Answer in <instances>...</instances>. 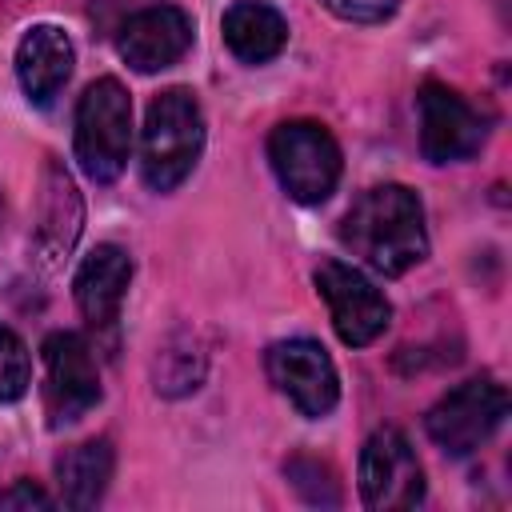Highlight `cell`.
<instances>
[{"label": "cell", "mask_w": 512, "mask_h": 512, "mask_svg": "<svg viewBox=\"0 0 512 512\" xmlns=\"http://www.w3.org/2000/svg\"><path fill=\"white\" fill-rule=\"evenodd\" d=\"M316 292L328 304L332 328L348 348H364L372 344L388 320H392V304L384 300V292L352 264L344 260H320L316 264Z\"/></svg>", "instance_id": "obj_7"}, {"label": "cell", "mask_w": 512, "mask_h": 512, "mask_svg": "<svg viewBox=\"0 0 512 512\" xmlns=\"http://www.w3.org/2000/svg\"><path fill=\"white\" fill-rule=\"evenodd\" d=\"M284 472H288L292 488H296L308 504H320V508H336V504H340L336 472H332L324 460H316V456H292Z\"/></svg>", "instance_id": "obj_18"}, {"label": "cell", "mask_w": 512, "mask_h": 512, "mask_svg": "<svg viewBox=\"0 0 512 512\" xmlns=\"http://www.w3.org/2000/svg\"><path fill=\"white\" fill-rule=\"evenodd\" d=\"M504 412H508L504 384H496L492 376H476V380H464L452 392H444L428 408L424 428H428L432 444H440L448 456H468L500 428Z\"/></svg>", "instance_id": "obj_5"}, {"label": "cell", "mask_w": 512, "mask_h": 512, "mask_svg": "<svg viewBox=\"0 0 512 512\" xmlns=\"http://www.w3.org/2000/svg\"><path fill=\"white\" fill-rule=\"evenodd\" d=\"M128 280H132V260L124 248L100 244L84 256L72 288H76V304L92 328H108L116 320L124 292H128Z\"/></svg>", "instance_id": "obj_13"}, {"label": "cell", "mask_w": 512, "mask_h": 512, "mask_svg": "<svg viewBox=\"0 0 512 512\" xmlns=\"http://www.w3.org/2000/svg\"><path fill=\"white\" fill-rule=\"evenodd\" d=\"M44 412L52 428L76 424L100 400L96 360L76 332H52L44 340Z\"/></svg>", "instance_id": "obj_8"}, {"label": "cell", "mask_w": 512, "mask_h": 512, "mask_svg": "<svg viewBox=\"0 0 512 512\" xmlns=\"http://www.w3.org/2000/svg\"><path fill=\"white\" fill-rule=\"evenodd\" d=\"M28 380H32V364L24 340L0 324V404L20 400L28 392Z\"/></svg>", "instance_id": "obj_19"}, {"label": "cell", "mask_w": 512, "mask_h": 512, "mask_svg": "<svg viewBox=\"0 0 512 512\" xmlns=\"http://www.w3.org/2000/svg\"><path fill=\"white\" fill-rule=\"evenodd\" d=\"M484 144L480 112L444 84L420 88V148L432 164H456L476 156Z\"/></svg>", "instance_id": "obj_10"}, {"label": "cell", "mask_w": 512, "mask_h": 512, "mask_svg": "<svg viewBox=\"0 0 512 512\" xmlns=\"http://www.w3.org/2000/svg\"><path fill=\"white\" fill-rule=\"evenodd\" d=\"M72 40L56 24H32L16 48V76L32 104H52V96L72 76Z\"/></svg>", "instance_id": "obj_12"}, {"label": "cell", "mask_w": 512, "mask_h": 512, "mask_svg": "<svg viewBox=\"0 0 512 512\" xmlns=\"http://www.w3.org/2000/svg\"><path fill=\"white\" fill-rule=\"evenodd\" d=\"M128 4H140V0H128Z\"/></svg>", "instance_id": "obj_22"}, {"label": "cell", "mask_w": 512, "mask_h": 512, "mask_svg": "<svg viewBox=\"0 0 512 512\" xmlns=\"http://www.w3.org/2000/svg\"><path fill=\"white\" fill-rule=\"evenodd\" d=\"M268 380L304 412V416H328L340 400L336 364L316 340H280L264 356Z\"/></svg>", "instance_id": "obj_9"}, {"label": "cell", "mask_w": 512, "mask_h": 512, "mask_svg": "<svg viewBox=\"0 0 512 512\" xmlns=\"http://www.w3.org/2000/svg\"><path fill=\"white\" fill-rule=\"evenodd\" d=\"M152 376H156V392H164V396L192 392L204 376V348L196 344V336H184V332L172 336L160 348V356L152 364Z\"/></svg>", "instance_id": "obj_17"}, {"label": "cell", "mask_w": 512, "mask_h": 512, "mask_svg": "<svg viewBox=\"0 0 512 512\" xmlns=\"http://www.w3.org/2000/svg\"><path fill=\"white\" fill-rule=\"evenodd\" d=\"M204 112L188 88H168L148 104L140 136V172L152 192H172L200 160Z\"/></svg>", "instance_id": "obj_2"}, {"label": "cell", "mask_w": 512, "mask_h": 512, "mask_svg": "<svg viewBox=\"0 0 512 512\" xmlns=\"http://www.w3.org/2000/svg\"><path fill=\"white\" fill-rule=\"evenodd\" d=\"M360 496L376 512H404L424 500V468L408 436L392 424L376 428L360 448Z\"/></svg>", "instance_id": "obj_6"}, {"label": "cell", "mask_w": 512, "mask_h": 512, "mask_svg": "<svg viewBox=\"0 0 512 512\" xmlns=\"http://www.w3.org/2000/svg\"><path fill=\"white\" fill-rule=\"evenodd\" d=\"M132 148V100L120 80L100 76L76 104V160L96 184H112Z\"/></svg>", "instance_id": "obj_3"}, {"label": "cell", "mask_w": 512, "mask_h": 512, "mask_svg": "<svg viewBox=\"0 0 512 512\" xmlns=\"http://www.w3.org/2000/svg\"><path fill=\"white\" fill-rule=\"evenodd\" d=\"M328 12H336L340 20H352V24H376V20H388L396 12L400 0H320Z\"/></svg>", "instance_id": "obj_20"}, {"label": "cell", "mask_w": 512, "mask_h": 512, "mask_svg": "<svg viewBox=\"0 0 512 512\" xmlns=\"http://www.w3.org/2000/svg\"><path fill=\"white\" fill-rule=\"evenodd\" d=\"M220 32H224L228 52L244 64H264L280 56L288 44V20L272 4H260V0H236L224 12Z\"/></svg>", "instance_id": "obj_15"}, {"label": "cell", "mask_w": 512, "mask_h": 512, "mask_svg": "<svg viewBox=\"0 0 512 512\" xmlns=\"http://www.w3.org/2000/svg\"><path fill=\"white\" fill-rule=\"evenodd\" d=\"M80 236V196L72 176L48 160L44 164V192H40V224H36V248L44 264H60Z\"/></svg>", "instance_id": "obj_14"}, {"label": "cell", "mask_w": 512, "mask_h": 512, "mask_svg": "<svg viewBox=\"0 0 512 512\" xmlns=\"http://www.w3.org/2000/svg\"><path fill=\"white\" fill-rule=\"evenodd\" d=\"M192 48V20L176 4H148L116 32V52L136 72H160Z\"/></svg>", "instance_id": "obj_11"}, {"label": "cell", "mask_w": 512, "mask_h": 512, "mask_svg": "<svg viewBox=\"0 0 512 512\" xmlns=\"http://www.w3.org/2000/svg\"><path fill=\"white\" fill-rule=\"evenodd\" d=\"M112 444L108 440H84L76 448H68L56 460V476H60V496L68 508H92L100 504L108 480H112Z\"/></svg>", "instance_id": "obj_16"}, {"label": "cell", "mask_w": 512, "mask_h": 512, "mask_svg": "<svg viewBox=\"0 0 512 512\" xmlns=\"http://www.w3.org/2000/svg\"><path fill=\"white\" fill-rule=\"evenodd\" d=\"M268 160L280 188L300 204H320L340 180V144L324 124L284 120L268 136Z\"/></svg>", "instance_id": "obj_4"}, {"label": "cell", "mask_w": 512, "mask_h": 512, "mask_svg": "<svg viewBox=\"0 0 512 512\" xmlns=\"http://www.w3.org/2000/svg\"><path fill=\"white\" fill-rule=\"evenodd\" d=\"M0 508H52V496L32 480H16L0 492Z\"/></svg>", "instance_id": "obj_21"}, {"label": "cell", "mask_w": 512, "mask_h": 512, "mask_svg": "<svg viewBox=\"0 0 512 512\" xmlns=\"http://www.w3.org/2000/svg\"><path fill=\"white\" fill-rule=\"evenodd\" d=\"M340 244L380 276H404L428 256L420 196L404 184L368 188L340 220Z\"/></svg>", "instance_id": "obj_1"}]
</instances>
